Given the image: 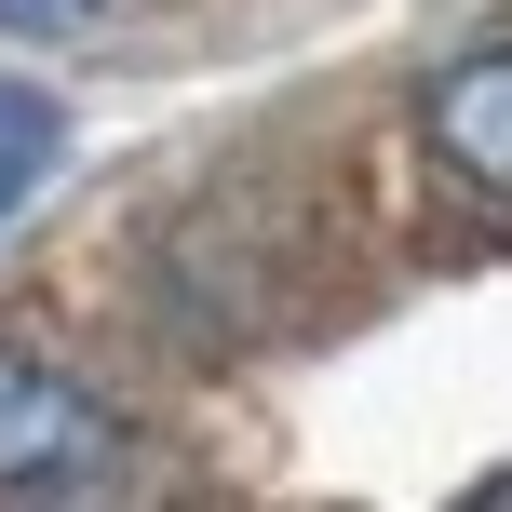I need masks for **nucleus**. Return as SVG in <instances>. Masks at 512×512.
Here are the masks:
<instances>
[{"instance_id":"1","label":"nucleus","mask_w":512,"mask_h":512,"mask_svg":"<svg viewBox=\"0 0 512 512\" xmlns=\"http://www.w3.org/2000/svg\"><path fill=\"white\" fill-rule=\"evenodd\" d=\"M135 472V432L41 351H0V499H108Z\"/></svg>"},{"instance_id":"4","label":"nucleus","mask_w":512,"mask_h":512,"mask_svg":"<svg viewBox=\"0 0 512 512\" xmlns=\"http://www.w3.org/2000/svg\"><path fill=\"white\" fill-rule=\"evenodd\" d=\"M95 14H108V0H0V27H14V41H81Z\"/></svg>"},{"instance_id":"3","label":"nucleus","mask_w":512,"mask_h":512,"mask_svg":"<svg viewBox=\"0 0 512 512\" xmlns=\"http://www.w3.org/2000/svg\"><path fill=\"white\" fill-rule=\"evenodd\" d=\"M54 162H68V108H54V95H27V81L0 68V230L41 203V176H54Z\"/></svg>"},{"instance_id":"2","label":"nucleus","mask_w":512,"mask_h":512,"mask_svg":"<svg viewBox=\"0 0 512 512\" xmlns=\"http://www.w3.org/2000/svg\"><path fill=\"white\" fill-rule=\"evenodd\" d=\"M432 149L459 162V176L486 189V203L512 189V41H472L459 68L432 81Z\"/></svg>"}]
</instances>
